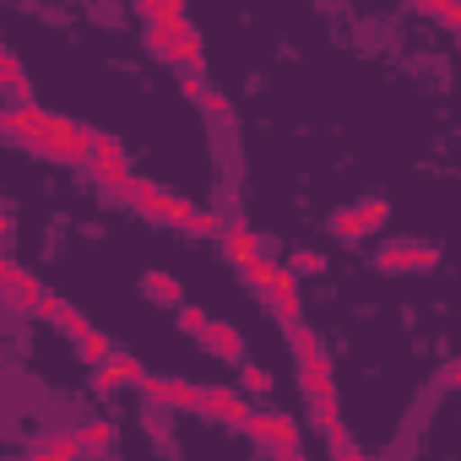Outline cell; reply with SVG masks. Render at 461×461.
Wrapping results in <instances>:
<instances>
[{
	"label": "cell",
	"mask_w": 461,
	"mask_h": 461,
	"mask_svg": "<svg viewBox=\"0 0 461 461\" xmlns=\"http://www.w3.org/2000/svg\"><path fill=\"white\" fill-rule=\"evenodd\" d=\"M201 348H206V353H217V358H228V364H245V337H240V326H234V321H206Z\"/></svg>",
	"instance_id": "obj_9"
},
{
	"label": "cell",
	"mask_w": 461,
	"mask_h": 461,
	"mask_svg": "<svg viewBox=\"0 0 461 461\" xmlns=\"http://www.w3.org/2000/svg\"><path fill=\"white\" fill-rule=\"evenodd\" d=\"M310 418H315V429L331 439V450H348V423H342V407H337V396H326V402H310Z\"/></svg>",
	"instance_id": "obj_13"
},
{
	"label": "cell",
	"mask_w": 461,
	"mask_h": 461,
	"mask_svg": "<svg viewBox=\"0 0 461 461\" xmlns=\"http://www.w3.org/2000/svg\"><path fill=\"white\" fill-rule=\"evenodd\" d=\"M385 212H391V206H385L380 195H369V201H358V217H364L369 228H380V222H385Z\"/></svg>",
	"instance_id": "obj_32"
},
{
	"label": "cell",
	"mask_w": 461,
	"mask_h": 461,
	"mask_svg": "<svg viewBox=\"0 0 461 461\" xmlns=\"http://www.w3.org/2000/svg\"><path fill=\"white\" fill-rule=\"evenodd\" d=\"M44 294H50V288H44V283H39L28 267H17V272H12V283H6V299H12L17 310H28V315L44 304Z\"/></svg>",
	"instance_id": "obj_14"
},
{
	"label": "cell",
	"mask_w": 461,
	"mask_h": 461,
	"mask_svg": "<svg viewBox=\"0 0 461 461\" xmlns=\"http://www.w3.org/2000/svg\"><path fill=\"white\" fill-rule=\"evenodd\" d=\"M439 261V250L434 245H418V240H391L380 256H375V267L385 272V277H402V272H429Z\"/></svg>",
	"instance_id": "obj_5"
},
{
	"label": "cell",
	"mask_w": 461,
	"mask_h": 461,
	"mask_svg": "<svg viewBox=\"0 0 461 461\" xmlns=\"http://www.w3.org/2000/svg\"><path fill=\"white\" fill-rule=\"evenodd\" d=\"M240 380L250 385V396H267L272 391V369H261V364H240Z\"/></svg>",
	"instance_id": "obj_28"
},
{
	"label": "cell",
	"mask_w": 461,
	"mask_h": 461,
	"mask_svg": "<svg viewBox=\"0 0 461 461\" xmlns=\"http://www.w3.org/2000/svg\"><path fill=\"white\" fill-rule=\"evenodd\" d=\"M87 168L98 174V185H109L114 195H125V201H131L136 174H131L125 147H120V136H114V131H93V158H87Z\"/></svg>",
	"instance_id": "obj_2"
},
{
	"label": "cell",
	"mask_w": 461,
	"mask_h": 461,
	"mask_svg": "<svg viewBox=\"0 0 461 461\" xmlns=\"http://www.w3.org/2000/svg\"><path fill=\"white\" fill-rule=\"evenodd\" d=\"M6 55H12V50H6V44H0V60H6Z\"/></svg>",
	"instance_id": "obj_39"
},
{
	"label": "cell",
	"mask_w": 461,
	"mask_h": 461,
	"mask_svg": "<svg viewBox=\"0 0 461 461\" xmlns=\"http://www.w3.org/2000/svg\"><path fill=\"white\" fill-rule=\"evenodd\" d=\"M6 234H12V217H6V212H0V240H6Z\"/></svg>",
	"instance_id": "obj_38"
},
{
	"label": "cell",
	"mask_w": 461,
	"mask_h": 461,
	"mask_svg": "<svg viewBox=\"0 0 461 461\" xmlns=\"http://www.w3.org/2000/svg\"><path fill=\"white\" fill-rule=\"evenodd\" d=\"M245 434H250L261 450H272L277 461H294V456H299V423H294L288 412L250 407V418H245Z\"/></svg>",
	"instance_id": "obj_1"
},
{
	"label": "cell",
	"mask_w": 461,
	"mask_h": 461,
	"mask_svg": "<svg viewBox=\"0 0 461 461\" xmlns=\"http://www.w3.org/2000/svg\"><path fill=\"white\" fill-rule=\"evenodd\" d=\"M44 152L60 158V163H71V168H87V158H93V125H77V120H60V114H55Z\"/></svg>",
	"instance_id": "obj_4"
},
{
	"label": "cell",
	"mask_w": 461,
	"mask_h": 461,
	"mask_svg": "<svg viewBox=\"0 0 461 461\" xmlns=\"http://www.w3.org/2000/svg\"><path fill=\"white\" fill-rule=\"evenodd\" d=\"M179 93L195 98V104L206 98V77H201V66H185V71H179Z\"/></svg>",
	"instance_id": "obj_29"
},
{
	"label": "cell",
	"mask_w": 461,
	"mask_h": 461,
	"mask_svg": "<svg viewBox=\"0 0 461 461\" xmlns=\"http://www.w3.org/2000/svg\"><path fill=\"white\" fill-rule=\"evenodd\" d=\"M299 385L310 402H326L337 396V380H331V358H315V364H299Z\"/></svg>",
	"instance_id": "obj_16"
},
{
	"label": "cell",
	"mask_w": 461,
	"mask_h": 461,
	"mask_svg": "<svg viewBox=\"0 0 461 461\" xmlns=\"http://www.w3.org/2000/svg\"><path fill=\"white\" fill-rule=\"evenodd\" d=\"M222 256L234 267H250V261H261V240L250 234L245 222H222Z\"/></svg>",
	"instance_id": "obj_11"
},
{
	"label": "cell",
	"mask_w": 461,
	"mask_h": 461,
	"mask_svg": "<svg viewBox=\"0 0 461 461\" xmlns=\"http://www.w3.org/2000/svg\"><path fill=\"white\" fill-rule=\"evenodd\" d=\"M60 310H66V299H60V294H44V304H39V310H33V315H44V321H55V315H60Z\"/></svg>",
	"instance_id": "obj_34"
},
{
	"label": "cell",
	"mask_w": 461,
	"mask_h": 461,
	"mask_svg": "<svg viewBox=\"0 0 461 461\" xmlns=\"http://www.w3.org/2000/svg\"><path fill=\"white\" fill-rule=\"evenodd\" d=\"M240 272H245V283L267 299V288H272V277H277V261H267V256H261V261H250V267H240Z\"/></svg>",
	"instance_id": "obj_26"
},
{
	"label": "cell",
	"mask_w": 461,
	"mask_h": 461,
	"mask_svg": "<svg viewBox=\"0 0 461 461\" xmlns=\"http://www.w3.org/2000/svg\"><path fill=\"white\" fill-rule=\"evenodd\" d=\"M294 461H304V456H294Z\"/></svg>",
	"instance_id": "obj_40"
},
{
	"label": "cell",
	"mask_w": 461,
	"mask_h": 461,
	"mask_svg": "<svg viewBox=\"0 0 461 461\" xmlns=\"http://www.w3.org/2000/svg\"><path fill=\"white\" fill-rule=\"evenodd\" d=\"M141 391H147V402H152V407H179V412H195V407H201V385L174 380V375H147V380H141Z\"/></svg>",
	"instance_id": "obj_7"
},
{
	"label": "cell",
	"mask_w": 461,
	"mask_h": 461,
	"mask_svg": "<svg viewBox=\"0 0 461 461\" xmlns=\"http://www.w3.org/2000/svg\"><path fill=\"white\" fill-rule=\"evenodd\" d=\"M77 445H82V450H109V445H114V423H109V418L82 423V429H77Z\"/></svg>",
	"instance_id": "obj_23"
},
{
	"label": "cell",
	"mask_w": 461,
	"mask_h": 461,
	"mask_svg": "<svg viewBox=\"0 0 461 461\" xmlns=\"http://www.w3.org/2000/svg\"><path fill=\"white\" fill-rule=\"evenodd\" d=\"M277 267H283L288 277H321V272H326V256H321V250H294V256L277 261Z\"/></svg>",
	"instance_id": "obj_22"
},
{
	"label": "cell",
	"mask_w": 461,
	"mask_h": 461,
	"mask_svg": "<svg viewBox=\"0 0 461 461\" xmlns=\"http://www.w3.org/2000/svg\"><path fill=\"white\" fill-rule=\"evenodd\" d=\"M77 353H82V358H87V364L98 369V364H109V358H114V342H109V337H104V331L93 326V331H87V337L77 342Z\"/></svg>",
	"instance_id": "obj_25"
},
{
	"label": "cell",
	"mask_w": 461,
	"mask_h": 461,
	"mask_svg": "<svg viewBox=\"0 0 461 461\" xmlns=\"http://www.w3.org/2000/svg\"><path fill=\"white\" fill-rule=\"evenodd\" d=\"M201 109H206L212 120H228V109H234V104H228L222 93H212V87H206V98H201Z\"/></svg>",
	"instance_id": "obj_33"
},
{
	"label": "cell",
	"mask_w": 461,
	"mask_h": 461,
	"mask_svg": "<svg viewBox=\"0 0 461 461\" xmlns=\"http://www.w3.org/2000/svg\"><path fill=\"white\" fill-rule=\"evenodd\" d=\"M267 304H272V315H277L283 326H294V321H299V310H304L299 277H288V272L277 267V277H272V288H267Z\"/></svg>",
	"instance_id": "obj_10"
},
{
	"label": "cell",
	"mask_w": 461,
	"mask_h": 461,
	"mask_svg": "<svg viewBox=\"0 0 461 461\" xmlns=\"http://www.w3.org/2000/svg\"><path fill=\"white\" fill-rule=\"evenodd\" d=\"M17 461H23V456H17Z\"/></svg>",
	"instance_id": "obj_41"
},
{
	"label": "cell",
	"mask_w": 461,
	"mask_h": 461,
	"mask_svg": "<svg viewBox=\"0 0 461 461\" xmlns=\"http://www.w3.org/2000/svg\"><path fill=\"white\" fill-rule=\"evenodd\" d=\"M331 234H337V240H342V245H358V240H364V234H369V222H364V217H358V206H342V212H337V217H331Z\"/></svg>",
	"instance_id": "obj_21"
},
{
	"label": "cell",
	"mask_w": 461,
	"mask_h": 461,
	"mask_svg": "<svg viewBox=\"0 0 461 461\" xmlns=\"http://www.w3.org/2000/svg\"><path fill=\"white\" fill-rule=\"evenodd\" d=\"M50 120H55V114L39 109L33 98H28V104H12V109H0V131H6L12 141H23L28 152H39V158H50V152H44V141H50Z\"/></svg>",
	"instance_id": "obj_3"
},
{
	"label": "cell",
	"mask_w": 461,
	"mask_h": 461,
	"mask_svg": "<svg viewBox=\"0 0 461 461\" xmlns=\"http://www.w3.org/2000/svg\"><path fill=\"white\" fill-rule=\"evenodd\" d=\"M82 456V445H77V434H50L28 461H77Z\"/></svg>",
	"instance_id": "obj_20"
},
{
	"label": "cell",
	"mask_w": 461,
	"mask_h": 461,
	"mask_svg": "<svg viewBox=\"0 0 461 461\" xmlns=\"http://www.w3.org/2000/svg\"><path fill=\"white\" fill-rule=\"evenodd\" d=\"M0 93H17V104H28V71H23L17 55L0 60Z\"/></svg>",
	"instance_id": "obj_24"
},
{
	"label": "cell",
	"mask_w": 461,
	"mask_h": 461,
	"mask_svg": "<svg viewBox=\"0 0 461 461\" xmlns=\"http://www.w3.org/2000/svg\"><path fill=\"white\" fill-rule=\"evenodd\" d=\"M174 190H163L158 179H136L131 185V206L141 212V217H158V222H174Z\"/></svg>",
	"instance_id": "obj_8"
},
{
	"label": "cell",
	"mask_w": 461,
	"mask_h": 461,
	"mask_svg": "<svg viewBox=\"0 0 461 461\" xmlns=\"http://www.w3.org/2000/svg\"><path fill=\"white\" fill-rule=\"evenodd\" d=\"M98 391H114V385H141L147 380V369H141V358H131V353H114L109 364H98Z\"/></svg>",
	"instance_id": "obj_12"
},
{
	"label": "cell",
	"mask_w": 461,
	"mask_h": 461,
	"mask_svg": "<svg viewBox=\"0 0 461 461\" xmlns=\"http://www.w3.org/2000/svg\"><path fill=\"white\" fill-rule=\"evenodd\" d=\"M147 44H152V50H158V55H163V50H168V44H174V33H163V28H147Z\"/></svg>",
	"instance_id": "obj_35"
},
{
	"label": "cell",
	"mask_w": 461,
	"mask_h": 461,
	"mask_svg": "<svg viewBox=\"0 0 461 461\" xmlns=\"http://www.w3.org/2000/svg\"><path fill=\"white\" fill-rule=\"evenodd\" d=\"M141 17H147V28H163V33L190 28V17H185L179 0H141Z\"/></svg>",
	"instance_id": "obj_15"
},
{
	"label": "cell",
	"mask_w": 461,
	"mask_h": 461,
	"mask_svg": "<svg viewBox=\"0 0 461 461\" xmlns=\"http://www.w3.org/2000/svg\"><path fill=\"white\" fill-rule=\"evenodd\" d=\"M141 294L158 299V304H174V310L185 304V283H179L174 272H147V277H141Z\"/></svg>",
	"instance_id": "obj_17"
},
{
	"label": "cell",
	"mask_w": 461,
	"mask_h": 461,
	"mask_svg": "<svg viewBox=\"0 0 461 461\" xmlns=\"http://www.w3.org/2000/svg\"><path fill=\"white\" fill-rule=\"evenodd\" d=\"M423 6L439 17V23H450V28H461V6H456V0H423Z\"/></svg>",
	"instance_id": "obj_31"
},
{
	"label": "cell",
	"mask_w": 461,
	"mask_h": 461,
	"mask_svg": "<svg viewBox=\"0 0 461 461\" xmlns=\"http://www.w3.org/2000/svg\"><path fill=\"white\" fill-rule=\"evenodd\" d=\"M12 272H17V261H6V256H0V294H6V283H12Z\"/></svg>",
	"instance_id": "obj_37"
},
{
	"label": "cell",
	"mask_w": 461,
	"mask_h": 461,
	"mask_svg": "<svg viewBox=\"0 0 461 461\" xmlns=\"http://www.w3.org/2000/svg\"><path fill=\"white\" fill-rule=\"evenodd\" d=\"M206 321H212L206 310H195V304H179V331H185V337H201V331H206Z\"/></svg>",
	"instance_id": "obj_30"
},
{
	"label": "cell",
	"mask_w": 461,
	"mask_h": 461,
	"mask_svg": "<svg viewBox=\"0 0 461 461\" xmlns=\"http://www.w3.org/2000/svg\"><path fill=\"white\" fill-rule=\"evenodd\" d=\"M55 326H60V331H66V337H71V342H82V337H87V331H93V321H87V315H82V310H77V304H66V310H60V315H55Z\"/></svg>",
	"instance_id": "obj_27"
},
{
	"label": "cell",
	"mask_w": 461,
	"mask_h": 461,
	"mask_svg": "<svg viewBox=\"0 0 461 461\" xmlns=\"http://www.w3.org/2000/svg\"><path fill=\"white\" fill-rule=\"evenodd\" d=\"M337 461H375L369 450H358V445H348V450H337Z\"/></svg>",
	"instance_id": "obj_36"
},
{
	"label": "cell",
	"mask_w": 461,
	"mask_h": 461,
	"mask_svg": "<svg viewBox=\"0 0 461 461\" xmlns=\"http://www.w3.org/2000/svg\"><path fill=\"white\" fill-rule=\"evenodd\" d=\"M288 348H294V358H299V364H315V358H326V342H321V331H315V326H304V321H294V326H288Z\"/></svg>",
	"instance_id": "obj_18"
},
{
	"label": "cell",
	"mask_w": 461,
	"mask_h": 461,
	"mask_svg": "<svg viewBox=\"0 0 461 461\" xmlns=\"http://www.w3.org/2000/svg\"><path fill=\"white\" fill-rule=\"evenodd\" d=\"M163 60H174L179 71H185V66H201V33H195V28H179L174 44L163 50Z\"/></svg>",
	"instance_id": "obj_19"
},
{
	"label": "cell",
	"mask_w": 461,
	"mask_h": 461,
	"mask_svg": "<svg viewBox=\"0 0 461 461\" xmlns=\"http://www.w3.org/2000/svg\"><path fill=\"white\" fill-rule=\"evenodd\" d=\"M201 418H212V423H240L245 429V418H250V402L234 391V385H201V407H195Z\"/></svg>",
	"instance_id": "obj_6"
}]
</instances>
